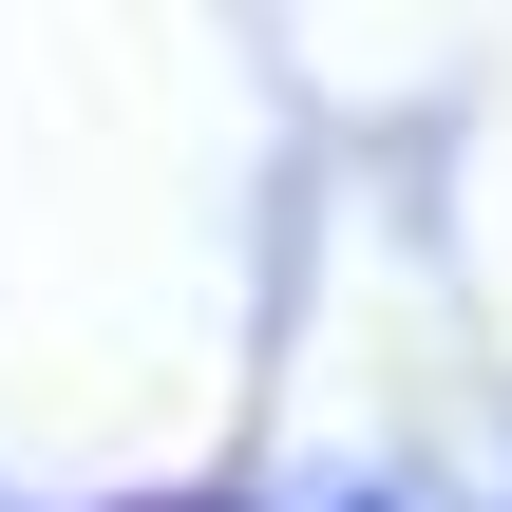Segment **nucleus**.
Masks as SVG:
<instances>
[{"label": "nucleus", "instance_id": "1", "mask_svg": "<svg viewBox=\"0 0 512 512\" xmlns=\"http://www.w3.org/2000/svg\"><path fill=\"white\" fill-rule=\"evenodd\" d=\"M171 512H190V494H171Z\"/></svg>", "mask_w": 512, "mask_h": 512}]
</instances>
